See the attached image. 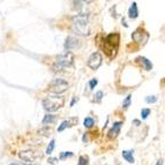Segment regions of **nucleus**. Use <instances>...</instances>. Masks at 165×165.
I'll use <instances>...</instances> for the list:
<instances>
[{"label":"nucleus","mask_w":165,"mask_h":165,"mask_svg":"<svg viewBox=\"0 0 165 165\" xmlns=\"http://www.w3.org/2000/svg\"><path fill=\"white\" fill-rule=\"evenodd\" d=\"M77 165H88V157L80 156V158H79V162H77Z\"/></svg>","instance_id":"nucleus-20"},{"label":"nucleus","mask_w":165,"mask_h":165,"mask_svg":"<svg viewBox=\"0 0 165 165\" xmlns=\"http://www.w3.org/2000/svg\"><path fill=\"white\" fill-rule=\"evenodd\" d=\"M131 99H132V96H131V95H128V96L125 98V101L122 103V108H124V109H127L129 105H131Z\"/></svg>","instance_id":"nucleus-18"},{"label":"nucleus","mask_w":165,"mask_h":165,"mask_svg":"<svg viewBox=\"0 0 165 165\" xmlns=\"http://www.w3.org/2000/svg\"><path fill=\"white\" fill-rule=\"evenodd\" d=\"M119 34H110L104 39V50L108 53L112 52V57L116 54L119 46Z\"/></svg>","instance_id":"nucleus-4"},{"label":"nucleus","mask_w":165,"mask_h":165,"mask_svg":"<svg viewBox=\"0 0 165 165\" xmlns=\"http://www.w3.org/2000/svg\"><path fill=\"white\" fill-rule=\"evenodd\" d=\"M75 101H76L75 98H74V99H73V101H72V103H71V105H72V106H73V105H74V103H75Z\"/></svg>","instance_id":"nucleus-27"},{"label":"nucleus","mask_w":165,"mask_h":165,"mask_svg":"<svg viewBox=\"0 0 165 165\" xmlns=\"http://www.w3.org/2000/svg\"><path fill=\"white\" fill-rule=\"evenodd\" d=\"M65 104V98L59 95H51L43 99V108L48 112H56Z\"/></svg>","instance_id":"nucleus-2"},{"label":"nucleus","mask_w":165,"mask_h":165,"mask_svg":"<svg viewBox=\"0 0 165 165\" xmlns=\"http://www.w3.org/2000/svg\"><path fill=\"white\" fill-rule=\"evenodd\" d=\"M83 125H85V127H87V128H91V127L95 125V120H94L91 117H87L85 119V121H83Z\"/></svg>","instance_id":"nucleus-16"},{"label":"nucleus","mask_w":165,"mask_h":165,"mask_svg":"<svg viewBox=\"0 0 165 165\" xmlns=\"http://www.w3.org/2000/svg\"><path fill=\"white\" fill-rule=\"evenodd\" d=\"M73 28L74 31L81 36H88L90 34V21L89 14L80 13L73 17Z\"/></svg>","instance_id":"nucleus-1"},{"label":"nucleus","mask_w":165,"mask_h":165,"mask_svg":"<svg viewBox=\"0 0 165 165\" xmlns=\"http://www.w3.org/2000/svg\"><path fill=\"white\" fill-rule=\"evenodd\" d=\"M136 60L140 61V62H141V64L144 66L145 71H150V69L153 68V64H151V62H150V61L148 60L147 58H144V57H139Z\"/></svg>","instance_id":"nucleus-13"},{"label":"nucleus","mask_w":165,"mask_h":165,"mask_svg":"<svg viewBox=\"0 0 165 165\" xmlns=\"http://www.w3.org/2000/svg\"><path fill=\"white\" fill-rule=\"evenodd\" d=\"M162 164H163V159H159L158 163H157V165H162Z\"/></svg>","instance_id":"nucleus-26"},{"label":"nucleus","mask_w":165,"mask_h":165,"mask_svg":"<svg viewBox=\"0 0 165 165\" xmlns=\"http://www.w3.org/2000/svg\"><path fill=\"white\" fill-rule=\"evenodd\" d=\"M145 102L147 103H155V102H157V97L156 96H148V97H145Z\"/></svg>","instance_id":"nucleus-23"},{"label":"nucleus","mask_w":165,"mask_h":165,"mask_svg":"<svg viewBox=\"0 0 165 165\" xmlns=\"http://www.w3.org/2000/svg\"><path fill=\"white\" fill-rule=\"evenodd\" d=\"M73 62H74V54L72 52L66 51L65 53H62V54H60V56H58L56 58L53 68H54V71H61L65 67H71Z\"/></svg>","instance_id":"nucleus-3"},{"label":"nucleus","mask_w":165,"mask_h":165,"mask_svg":"<svg viewBox=\"0 0 165 165\" xmlns=\"http://www.w3.org/2000/svg\"><path fill=\"white\" fill-rule=\"evenodd\" d=\"M19 157L22 159L23 162H29V163H32V162L36 161L37 158V154L32 150H23L19 153Z\"/></svg>","instance_id":"nucleus-8"},{"label":"nucleus","mask_w":165,"mask_h":165,"mask_svg":"<svg viewBox=\"0 0 165 165\" xmlns=\"http://www.w3.org/2000/svg\"><path fill=\"white\" fill-rule=\"evenodd\" d=\"M128 16L131 19H136L137 16H139V11H137V4L134 1L133 4L131 5V7H129V11H128Z\"/></svg>","instance_id":"nucleus-12"},{"label":"nucleus","mask_w":165,"mask_h":165,"mask_svg":"<svg viewBox=\"0 0 165 165\" xmlns=\"http://www.w3.org/2000/svg\"><path fill=\"white\" fill-rule=\"evenodd\" d=\"M122 157L125 158L128 163H134V157H133V151H128V150H124L122 151Z\"/></svg>","instance_id":"nucleus-14"},{"label":"nucleus","mask_w":165,"mask_h":165,"mask_svg":"<svg viewBox=\"0 0 165 165\" xmlns=\"http://www.w3.org/2000/svg\"><path fill=\"white\" fill-rule=\"evenodd\" d=\"M103 96H104V94H103V91H97L96 93V95H95V101H97V102H101V99L103 98Z\"/></svg>","instance_id":"nucleus-24"},{"label":"nucleus","mask_w":165,"mask_h":165,"mask_svg":"<svg viewBox=\"0 0 165 165\" xmlns=\"http://www.w3.org/2000/svg\"><path fill=\"white\" fill-rule=\"evenodd\" d=\"M80 40L77 39V38H75V37H67V39H66V42H65V48L66 50H68V52L71 51V50H74V48H80Z\"/></svg>","instance_id":"nucleus-9"},{"label":"nucleus","mask_w":165,"mask_h":165,"mask_svg":"<svg viewBox=\"0 0 165 165\" xmlns=\"http://www.w3.org/2000/svg\"><path fill=\"white\" fill-rule=\"evenodd\" d=\"M121 125H122V122L121 121H118V122H114L112 126V128L109 131V133H108V136L110 139H116L118 136V134L120 133V128H121Z\"/></svg>","instance_id":"nucleus-10"},{"label":"nucleus","mask_w":165,"mask_h":165,"mask_svg":"<svg viewBox=\"0 0 165 165\" xmlns=\"http://www.w3.org/2000/svg\"><path fill=\"white\" fill-rule=\"evenodd\" d=\"M11 165H19V164H15V163H13V164H11Z\"/></svg>","instance_id":"nucleus-29"},{"label":"nucleus","mask_w":165,"mask_h":165,"mask_svg":"<svg viewBox=\"0 0 165 165\" xmlns=\"http://www.w3.org/2000/svg\"><path fill=\"white\" fill-rule=\"evenodd\" d=\"M149 114H150V109H142L141 110V118L142 119H147Z\"/></svg>","instance_id":"nucleus-21"},{"label":"nucleus","mask_w":165,"mask_h":165,"mask_svg":"<svg viewBox=\"0 0 165 165\" xmlns=\"http://www.w3.org/2000/svg\"><path fill=\"white\" fill-rule=\"evenodd\" d=\"M77 121L76 118H72V119H69V120H65L61 122V125L58 127V132H62V131H65L66 128H68V127H71V126H73L75 122Z\"/></svg>","instance_id":"nucleus-11"},{"label":"nucleus","mask_w":165,"mask_h":165,"mask_svg":"<svg viewBox=\"0 0 165 165\" xmlns=\"http://www.w3.org/2000/svg\"><path fill=\"white\" fill-rule=\"evenodd\" d=\"M72 156H73V153H72V151H64V153H61V154H60L59 158H60V159H65V158L72 157Z\"/></svg>","instance_id":"nucleus-19"},{"label":"nucleus","mask_w":165,"mask_h":165,"mask_svg":"<svg viewBox=\"0 0 165 165\" xmlns=\"http://www.w3.org/2000/svg\"><path fill=\"white\" fill-rule=\"evenodd\" d=\"M68 82L64 80V79H54L48 85V91L54 94V95H59V94L65 93V91L68 90Z\"/></svg>","instance_id":"nucleus-5"},{"label":"nucleus","mask_w":165,"mask_h":165,"mask_svg":"<svg viewBox=\"0 0 165 165\" xmlns=\"http://www.w3.org/2000/svg\"><path fill=\"white\" fill-rule=\"evenodd\" d=\"M134 122H135L136 125H139V124H140V121H139V120H134Z\"/></svg>","instance_id":"nucleus-28"},{"label":"nucleus","mask_w":165,"mask_h":165,"mask_svg":"<svg viewBox=\"0 0 165 165\" xmlns=\"http://www.w3.org/2000/svg\"><path fill=\"white\" fill-rule=\"evenodd\" d=\"M103 62V58H102V54L99 52H94L91 53V56L89 57L88 59V66L91 69L96 71L97 68H99V66Z\"/></svg>","instance_id":"nucleus-6"},{"label":"nucleus","mask_w":165,"mask_h":165,"mask_svg":"<svg viewBox=\"0 0 165 165\" xmlns=\"http://www.w3.org/2000/svg\"><path fill=\"white\" fill-rule=\"evenodd\" d=\"M48 164H51V165H54L56 164V162H57V158H48Z\"/></svg>","instance_id":"nucleus-25"},{"label":"nucleus","mask_w":165,"mask_h":165,"mask_svg":"<svg viewBox=\"0 0 165 165\" xmlns=\"http://www.w3.org/2000/svg\"><path fill=\"white\" fill-rule=\"evenodd\" d=\"M132 38L137 43H143L144 44L145 42L148 40V38H149V35H148V32L142 30V29H136L132 34Z\"/></svg>","instance_id":"nucleus-7"},{"label":"nucleus","mask_w":165,"mask_h":165,"mask_svg":"<svg viewBox=\"0 0 165 165\" xmlns=\"http://www.w3.org/2000/svg\"><path fill=\"white\" fill-rule=\"evenodd\" d=\"M54 120H56V116L48 113L44 117V119H43V124H44V125H51V124L54 122Z\"/></svg>","instance_id":"nucleus-15"},{"label":"nucleus","mask_w":165,"mask_h":165,"mask_svg":"<svg viewBox=\"0 0 165 165\" xmlns=\"http://www.w3.org/2000/svg\"><path fill=\"white\" fill-rule=\"evenodd\" d=\"M54 143H56L54 140H51V142L48 143V148H46V154H48V155H51V154H52L53 149H54Z\"/></svg>","instance_id":"nucleus-17"},{"label":"nucleus","mask_w":165,"mask_h":165,"mask_svg":"<svg viewBox=\"0 0 165 165\" xmlns=\"http://www.w3.org/2000/svg\"><path fill=\"white\" fill-rule=\"evenodd\" d=\"M97 83H98V81H97V79H91V80L89 81V88L91 89H95V87L97 85Z\"/></svg>","instance_id":"nucleus-22"}]
</instances>
